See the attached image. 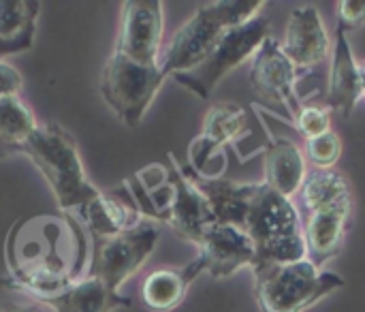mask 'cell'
Instances as JSON below:
<instances>
[{
    "mask_svg": "<svg viewBox=\"0 0 365 312\" xmlns=\"http://www.w3.org/2000/svg\"><path fill=\"white\" fill-rule=\"evenodd\" d=\"M186 173L207 197L216 223L242 229L257 248L252 266L293 263L306 259V240L295 203L265 182H231L201 178L190 167Z\"/></svg>",
    "mask_w": 365,
    "mask_h": 312,
    "instance_id": "1",
    "label": "cell"
},
{
    "mask_svg": "<svg viewBox=\"0 0 365 312\" xmlns=\"http://www.w3.org/2000/svg\"><path fill=\"white\" fill-rule=\"evenodd\" d=\"M88 253L83 227L71 214L24 216L4 244L11 287L34 300L53 296L86 276Z\"/></svg>",
    "mask_w": 365,
    "mask_h": 312,
    "instance_id": "2",
    "label": "cell"
},
{
    "mask_svg": "<svg viewBox=\"0 0 365 312\" xmlns=\"http://www.w3.org/2000/svg\"><path fill=\"white\" fill-rule=\"evenodd\" d=\"M299 195L304 208L306 259L317 270H325L344 248L353 210L351 186L336 169H314L306 176Z\"/></svg>",
    "mask_w": 365,
    "mask_h": 312,
    "instance_id": "3",
    "label": "cell"
},
{
    "mask_svg": "<svg viewBox=\"0 0 365 312\" xmlns=\"http://www.w3.org/2000/svg\"><path fill=\"white\" fill-rule=\"evenodd\" d=\"M263 0H214L201 4L190 19H186L169 45L163 49L158 66L165 77H173L199 66L218 41L233 26H240L259 15Z\"/></svg>",
    "mask_w": 365,
    "mask_h": 312,
    "instance_id": "4",
    "label": "cell"
},
{
    "mask_svg": "<svg viewBox=\"0 0 365 312\" xmlns=\"http://www.w3.org/2000/svg\"><path fill=\"white\" fill-rule=\"evenodd\" d=\"M17 152L26 154L36 165L51 186L62 212L75 208L81 210L101 195V191L86 178L75 137L60 124H38Z\"/></svg>",
    "mask_w": 365,
    "mask_h": 312,
    "instance_id": "5",
    "label": "cell"
},
{
    "mask_svg": "<svg viewBox=\"0 0 365 312\" xmlns=\"http://www.w3.org/2000/svg\"><path fill=\"white\" fill-rule=\"evenodd\" d=\"M252 274L255 298L261 312H306L344 287L340 274L317 270L308 259L261 266L255 268Z\"/></svg>",
    "mask_w": 365,
    "mask_h": 312,
    "instance_id": "6",
    "label": "cell"
},
{
    "mask_svg": "<svg viewBox=\"0 0 365 312\" xmlns=\"http://www.w3.org/2000/svg\"><path fill=\"white\" fill-rule=\"evenodd\" d=\"M269 36V19L263 15H257L240 26H233L225 36L218 41V45L210 51V56L195 66L192 71L173 75V79L190 90L195 96L207 101L214 88L240 64L246 60H252L263 41Z\"/></svg>",
    "mask_w": 365,
    "mask_h": 312,
    "instance_id": "7",
    "label": "cell"
},
{
    "mask_svg": "<svg viewBox=\"0 0 365 312\" xmlns=\"http://www.w3.org/2000/svg\"><path fill=\"white\" fill-rule=\"evenodd\" d=\"M165 79L160 66L139 64L113 49L101 75V94L128 129H137Z\"/></svg>",
    "mask_w": 365,
    "mask_h": 312,
    "instance_id": "8",
    "label": "cell"
},
{
    "mask_svg": "<svg viewBox=\"0 0 365 312\" xmlns=\"http://www.w3.org/2000/svg\"><path fill=\"white\" fill-rule=\"evenodd\" d=\"M160 231L154 225H137L109 238H92L90 261L86 276L103 281L109 289L120 287L141 270L148 257L154 253Z\"/></svg>",
    "mask_w": 365,
    "mask_h": 312,
    "instance_id": "9",
    "label": "cell"
},
{
    "mask_svg": "<svg viewBox=\"0 0 365 312\" xmlns=\"http://www.w3.org/2000/svg\"><path fill=\"white\" fill-rule=\"evenodd\" d=\"M163 30L165 15L160 0H126L122 2V24L115 51L139 64L158 66Z\"/></svg>",
    "mask_w": 365,
    "mask_h": 312,
    "instance_id": "10",
    "label": "cell"
},
{
    "mask_svg": "<svg viewBox=\"0 0 365 312\" xmlns=\"http://www.w3.org/2000/svg\"><path fill=\"white\" fill-rule=\"evenodd\" d=\"M167 173L169 182L173 186L171 203L165 214V225L173 229V233L190 244H199L203 231L216 223L212 206L207 197L201 193L197 182L186 173L182 165H178L173 154H167Z\"/></svg>",
    "mask_w": 365,
    "mask_h": 312,
    "instance_id": "11",
    "label": "cell"
},
{
    "mask_svg": "<svg viewBox=\"0 0 365 312\" xmlns=\"http://www.w3.org/2000/svg\"><path fill=\"white\" fill-rule=\"evenodd\" d=\"M295 81H297V69L284 56L280 43L276 39L267 36L252 58L250 86L263 99L280 103L289 111L293 122L297 120V116L304 107L297 96V90H295Z\"/></svg>",
    "mask_w": 365,
    "mask_h": 312,
    "instance_id": "12",
    "label": "cell"
},
{
    "mask_svg": "<svg viewBox=\"0 0 365 312\" xmlns=\"http://www.w3.org/2000/svg\"><path fill=\"white\" fill-rule=\"evenodd\" d=\"M197 248L212 278H229L242 268L252 270L257 261L255 242L242 229L227 223H212L203 231Z\"/></svg>",
    "mask_w": 365,
    "mask_h": 312,
    "instance_id": "13",
    "label": "cell"
},
{
    "mask_svg": "<svg viewBox=\"0 0 365 312\" xmlns=\"http://www.w3.org/2000/svg\"><path fill=\"white\" fill-rule=\"evenodd\" d=\"M246 133V114L235 103H216L203 118L201 133L190 141L188 148V167L207 178L210 161L220 154V150L229 144H235Z\"/></svg>",
    "mask_w": 365,
    "mask_h": 312,
    "instance_id": "14",
    "label": "cell"
},
{
    "mask_svg": "<svg viewBox=\"0 0 365 312\" xmlns=\"http://www.w3.org/2000/svg\"><path fill=\"white\" fill-rule=\"evenodd\" d=\"M280 47L297 71L314 66L329 56V34L317 6L306 4L291 11Z\"/></svg>",
    "mask_w": 365,
    "mask_h": 312,
    "instance_id": "15",
    "label": "cell"
},
{
    "mask_svg": "<svg viewBox=\"0 0 365 312\" xmlns=\"http://www.w3.org/2000/svg\"><path fill=\"white\" fill-rule=\"evenodd\" d=\"M364 101V77H361V64L355 60L346 28L338 24L336 28V47H334V60H331V73H329V94L327 105L344 120H351L355 107Z\"/></svg>",
    "mask_w": 365,
    "mask_h": 312,
    "instance_id": "16",
    "label": "cell"
},
{
    "mask_svg": "<svg viewBox=\"0 0 365 312\" xmlns=\"http://www.w3.org/2000/svg\"><path fill=\"white\" fill-rule=\"evenodd\" d=\"M267 141L263 148V167H265V184L278 191L284 197H293L302 191L308 169L306 156L297 148L295 141L287 137H276L263 124Z\"/></svg>",
    "mask_w": 365,
    "mask_h": 312,
    "instance_id": "17",
    "label": "cell"
},
{
    "mask_svg": "<svg viewBox=\"0 0 365 312\" xmlns=\"http://www.w3.org/2000/svg\"><path fill=\"white\" fill-rule=\"evenodd\" d=\"M83 216V225L90 231V236L94 238H109V236H118L122 231L135 229L141 218V212L137 210L133 197L128 195V191L122 186L120 191H111V193H103L92 199L88 206H83L81 210Z\"/></svg>",
    "mask_w": 365,
    "mask_h": 312,
    "instance_id": "18",
    "label": "cell"
},
{
    "mask_svg": "<svg viewBox=\"0 0 365 312\" xmlns=\"http://www.w3.org/2000/svg\"><path fill=\"white\" fill-rule=\"evenodd\" d=\"M203 272L205 263L199 255L180 270L163 268L152 272L141 285L143 306L152 312H169L178 308L184 302L195 278H199Z\"/></svg>",
    "mask_w": 365,
    "mask_h": 312,
    "instance_id": "19",
    "label": "cell"
},
{
    "mask_svg": "<svg viewBox=\"0 0 365 312\" xmlns=\"http://www.w3.org/2000/svg\"><path fill=\"white\" fill-rule=\"evenodd\" d=\"M36 300L53 312H113L122 306H133L130 298L109 289L103 281L92 276H83L71 287Z\"/></svg>",
    "mask_w": 365,
    "mask_h": 312,
    "instance_id": "20",
    "label": "cell"
},
{
    "mask_svg": "<svg viewBox=\"0 0 365 312\" xmlns=\"http://www.w3.org/2000/svg\"><path fill=\"white\" fill-rule=\"evenodd\" d=\"M38 13V0H0V60L32 47Z\"/></svg>",
    "mask_w": 365,
    "mask_h": 312,
    "instance_id": "21",
    "label": "cell"
},
{
    "mask_svg": "<svg viewBox=\"0 0 365 312\" xmlns=\"http://www.w3.org/2000/svg\"><path fill=\"white\" fill-rule=\"evenodd\" d=\"M38 129L32 111L19 96L0 99V144L13 152Z\"/></svg>",
    "mask_w": 365,
    "mask_h": 312,
    "instance_id": "22",
    "label": "cell"
},
{
    "mask_svg": "<svg viewBox=\"0 0 365 312\" xmlns=\"http://www.w3.org/2000/svg\"><path fill=\"white\" fill-rule=\"evenodd\" d=\"M306 156L314 165V169H334V165L342 156V141L334 131L319 135L314 139H308Z\"/></svg>",
    "mask_w": 365,
    "mask_h": 312,
    "instance_id": "23",
    "label": "cell"
},
{
    "mask_svg": "<svg viewBox=\"0 0 365 312\" xmlns=\"http://www.w3.org/2000/svg\"><path fill=\"white\" fill-rule=\"evenodd\" d=\"M297 133L308 141L314 139L319 135H325L331 131V116L325 107H317V105H304L297 120L293 122Z\"/></svg>",
    "mask_w": 365,
    "mask_h": 312,
    "instance_id": "24",
    "label": "cell"
},
{
    "mask_svg": "<svg viewBox=\"0 0 365 312\" xmlns=\"http://www.w3.org/2000/svg\"><path fill=\"white\" fill-rule=\"evenodd\" d=\"M338 24L346 32L357 30L365 24V0H340L338 2Z\"/></svg>",
    "mask_w": 365,
    "mask_h": 312,
    "instance_id": "25",
    "label": "cell"
},
{
    "mask_svg": "<svg viewBox=\"0 0 365 312\" xmlns=\"http://www.w3.org/2000/svg\"><path fill=\"white\" fill-rule=\"evenodd\" d=\"M21 88H24V79H21L19 71L0 60V99L19 96Z\"/></svg>",
    "mask_w": 365,
    "mask_h": 312,
    "instance_id": "26",
    "label": "cell"
},
{
    "mask_svg": "<svg viewBox=\"0 0 365 312\" xmlns=\"http://www.w3.org/2000/svg\"><path fill=\"white\" fill-rule=\"evenodd\" d=\"M4 312H45V308L38 304H32V302H17V304L6 306Z\"/></svg>",
    "mask_w": 365,
    "mask_h": 312,
    "instance_id": "27",
    "label": "cell"
},
{
    "mask_svg": "<svg viewBox=\"0 0 365 312\" xmlns=\"http://www.w3.org/2000/svg\"><path fill=\"white\" fill-rule=\"evenodd\" d=\"M9 154H11V150H9L6 146H2V144H0V161H2V158H6Z\"/></svg>",
    "mask_w": 365,
    "mask_h": 312,
    "instance_id": "28",
    "label": "cell"
},
{
    "mask_svg": "<svg viewBox=\"0 0 365 312\" xmlns=\"http://www.w3.org/2000/svg\"><path fill=\"white\" fill-rule=\"evenodd\" d=\"M361 77H364V101H365V62H361Z\"/></svg>",
    "mask_w": 365,
    "mask_h": 312,
    "instance_id": "29",
    "label": "cell"
}]
</instances>
